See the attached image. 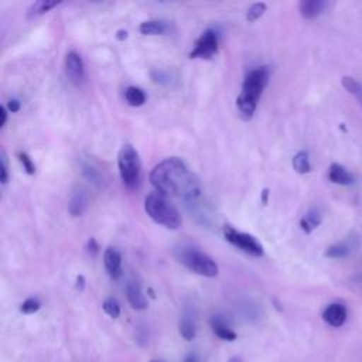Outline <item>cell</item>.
Here are the masks:
<instances>
[{"mask_svg": "<svg viewBox=\"0 0 362 362\" xmlns=\"http://www.w3.org/2000/svg\"><path fill=\"white\" fill-rule=\"evenodd\" d=\"M175 256L187 269L199 276L215 277L219 272L215 260L195 246H181L175 250Z\"/></svg>", "mask_w": 362, "mask_h": 362, "instance_id": "4", "label": "cell"}, {"mask_svg": "<svg viewBox=\"0 0 362 362\" xmlns=\"http://www.w3.org/2000/svg\"><path fill=\"white\" fill-rule=\"evenodd\" d=\"M124 98L130 106H141L146 102V93L137 86H127L124 90Z\"/></svg>", "mask_w": 362, "mask_h": 362, "instance_id": "20", "label": "cell"}, {"mask_svg": "<svg viewBox=\"0 0 362 362\" xmlns=\"http://www.w3.org/2000/svg\"><path fill=\"white\" fill-rule=\"evenodd\" d=\"M178 331L185 341H192L195 338V332H197L195 321L189 313H184V315L181 317L178 324Z\"/></svg>", "mask_w": 362, "mask_h": 362, "instance_id": "16", "label": "cell"}, {"mask_svg": "<svg viewBox=\"0 0 362 362\" xmlns=\"http://www.w3.org/2000/svg\"><path fill=\"white\" fill-rule=\"evenodd\" d=\"M8 180V167H7V157H6V153L4 150H1V154H0V181L1 184L4 185Z\"/></svg>", "mask_w": 362, "mask_h": 362, "instance_id": "28", "label": "cell"}, {"mask_svg": "<svg viewBox=\"0 0 362 362\" xmlns=\"http://www.w3.org/2000/svg\"><path fill=\"white\" fill-rule=\"evenodd\" d=\"M126 37H127V31L126 30H119L117 31V35H116L117 40H124Z\"/></svg>", "mask_w": 362, "mask_h": 362, "instance_id": "35", "label": "cell"}, {"mask_svg": "<svg viewBox=\"0 0 362 362\" xmlns=\"http://www.w3.org/2000/svg\"><path fill=\"white\" fill-rule=\"evenodd\" d=\"M18 160H20V163L23 164L24 170H25L28 174H34V173H35V165H34L31 157H30L27 153H24V151L18 153Z\"/></svg>", "mask_w": 362, "mask_h": 362, "instance_id": "27", "label": "cell"}, {"mask_svg": "<svg viewBox=\"0 0 362 362\" xmlns=\"http://www.w3.org/2000/svg\"><path fill=\"white\" fill-rule=\"evenodd\" d=\"M211 327L214 334L223 341H235L238 337V334L229 328V325L225 322V320L221 315H214L211 318Z\"/></svg>", "mask_w": 362, "mask_h": 362, "instance_id": "14", "label": "cell"}, {"mask_svg": "<svg viewBox=\"0 0 362 362\" xmlns=\"http://www.w3.org/2000/svg\"><path fill=\"white\" fill-rule=\"evenodd\" d=\"M264 11H266V3H263V1L255 3V4H252V6L247 8V11H246V20H247L249 23H253V21H256L257 18H260V17L264 14Z\"/></svg>", "mask_w": 362, "mask_h": 362, "instance_id": "24", "label": "cell"}, {"mask_svg": "<svg viewBox=\"0 0 362 362\" xmlns=\"http://www.w3.org/2000/svg\"><path fill=\"white\" fill-rule=\"evenodd\" d=\"M20 107H21V105H20V102H18L17 99H10V100L7 102V110L11 112V113L18 112Z\"/></svg>", "mask_w": 362, "mask_h": 362, "instance_id": "30", "label": "cell"}, {"mask_svg": "<svg viewBox=\"0 0 362 362\" xmlns=\"http://www.w3.org/2000/svg\"><path fill=\"white\" fill-rule=\"evenodd\" d=\"M102 307H103V311L112 318H117L120 315V305L115 298H106Z\"/></svg>", "mask_w": 362, "mask_h": 362, "instance_id": "25", "label": "cell"}, {"mask_svg": "<svg viewBox=\"0 0 362 362\" xmlns=\"http://www.w3.org/2000/svg\"><path fill=\"white\" fill-rule=\"evenodd\" d=\"M103 263L106 267L107 274L113 279L117 280L122 277V256L115 247H107L103 253Z\"/></svg>", "mask_w": 362, "mask_h": 362, "instance_id": "10", "label": "cell"}, {"mask_svg": "<svg viewBox=\"0 0 362 362\" xmlns=\"http://www.w3.org/2000/svg\"><path fill=\"white\" fill-rule=\"evenodd\" d=\"M76 288L81 290V291L85 288V277H83L82 274H79V276L76 277Z\"/></svg>", "mask_w": 362, "mask_h": 362, "instance_id": "32", "label": "cell"}, {"mask_svg": "<svg viewBox=\"0 0 362 362\" xmlns=\"http://www.w3.org/2000/svg\"><path fill=\"white\" fill-rule=\"evenodd\" d=\"M267 195H269V191L264 188V189H263V192H262V201H263V204H266V202H267Z\"/></svg>", "mask_w": 362, "mask_h": 362, "instance_id": "36", "label": "cell"}, {"mask_svg": "<svg viewBox=\"0 0 362 362\" xmlns=\"http://www.w3.org/2000/svg\"><path fill=\"white\" fill-rule=\"evenodd\" d=\"M144 209L147 215L158 225H163L167 229H178L182 223L181 214L173 205L168 198L157 191L150 192L144 198Z\"/></svg>", "mask_w": 362, "mask_h": 362, "instance_id": "3", "label": "cell"}, {"mask_svg": "<svg viewBox=\"0 0 362 362\" xmlns=\"http://www.w3.org/2000/svg\"><path fill=\"white\" fill-rule=\"evenodd\" d=\"M64 64H65V74L68 79L72 83L79 85L85 79V65L81 55L75 51H69L65 55Z\"/></svg>", "mask_w": 362, "mask_h": 362, "instance_id": "8", "label": "cell"}, {"mask_svg": "<svg viewBox=\"0 0 362 362\" xmlns=\"http://www.w3.org/2000/svg\"><path fill=\"white\" fill-rule=\"evenodd\" d=\"M61 1L58 0H38L35 3H33L30 6V8L27 10V18H34V17H38L47 11H49L51 8L57 7Z\"/></svg>", "mask_w": 362, "mask_h": 362, "instance_id": "18", "label": "cell"}, {"mask_svg": "<svg viewBox=\"0 0 362 362\" xmlns=\"http://www.w3.org/2000/svg\"><path fill=\"white\" fill-rule=\"evenodd\" d=\"M352 284H354L356 288L362 290V273L354 277V280H352Z\"/></svg>", "mask_w": 362, "mask_h": 362, "instance_id": "33", "label": "cell"}, {"mask_svg": "<svg viewBox=\"0 0 362 362\" xmlns=\"http://www.w3.org/2000/svg\"><path fill=\"white\" fill-rule=\"evenodd\" d=\"M167 30H168V25L163 20H147V21H143L139 27V31L143 35H158V34H164Z\"/></svg>", "mask_w": 362, "mask_h": 362, "instance_id": "17", "label": "cell"}, {"mask_svg": "<svg viewBox=\"0 0 362 362\" xmlns=\"http://www.w3.org/2000/svg\"><path fill=\"white\" fill-rule=\"evenodd\" d=\"M328 178L331 182L338 185H349L354 182V175L341 164H331L328 170Z\"/></svg>", "mask_w": 362, "mask_h": 362, "instance_id": "15", "label": "cell"}, {"mask_svg": "<svg viewBox=\"0 0 362 362\" xmlns=\"http://www.w3.org/2000/svg\"><path fill=\"white\" fill-rule=\"evenodd\" d=\"M293 168L298 174H307V173L311 171V164H310V158H308L307 151H298L293 157Z\"/></svg>", "mask_w": 362, "mask_h": 362, "instance_id": "21", "label": "cell"}, {"mask_svg": "<svg viewBox=\"0 0 362 362\" xmlns=\"http://www.w3.org/2000/svg\"><path fill=\"white\" fill-rule=\"evenodd\" d=\"M6 122H7V107L0 106V129L6 126Z\"/></svg>", "mask_w": 362, "mask_h": 362, "instance_id": "31", "label": "cell"}, {"mask_svg": "<svg viewBox=\"0 0 362 362\" xmlns=\"http://www.w3.org/2000/svg\"><path fill=\"white\" fill-rule=\"evenodd\" d=\"M346 315H348L346 307L341 303H332V304L327 305L325 310L322 311V320L328 325L335 327V328L344 325V322L346 321Z\"/></svg>", "mask_w": 362, "mask_h": 362, "instance_id": "9", "label": "cell"}, {"mask_svg": "<svg viewBox=\"0 0 362 362\" xmlns=\"http://www.w3.org/2000/svg\"><path fill=\"white\" fill-rule=\"evenodd\" d=\"M349 253V246L346 243H335V245H331L325 249L324 252V256L325 257H329V259H339V257H345L348 256Z\"/></svg>", "mask_w": 362, "mask_h": 362, "instance_id": "22", "label": "cell"}, {"mask_svg": "<svg viewBox=\"0 0 362 362\" xmlns=\"http://www.w3.org/2000/svg\"><path fill=\"white\" fill-rule=\"evenodd\" d=\"M86 249H88V252H89L90 256H96V255L99 253V245H98V242H96L95 238H90V239L88 240Z\"/></svg>", "mask_w": 362, "mask_h": 362, "instance_id": "29", "label": "cell"}, {"mask_svg": "<svg viewBox=\"0 0 362 362\" xmlns=\"http://www.w3.org/2000/svg\"><path fill=\"white\" fill-rule=\"evenodd\" d=\"M151 362H158V361H151Z\"/></svg>", "mask_w": 362, "mask_h": 362, "instance_id": "38", "label": "cell"}, {"mask_svg": "<svg viewBox=\"0 0 362 362\" xmlns=\"http://www.w3.org/2000/svg\"><path fill=\"white\" fill-rule=\"evenodd\" d=\"M270 71L267 66L250 69L242 83V90L236 98V106L243 119H250L256 110L259 98L269 82Z\"/></svg>", "mask_w": 362, "mask_h": 362, "instance_id": "2", "label": "cell"}, {"mask_svg": "<svg viewBox=\"0 0 362 362\" xmlns=\"http://www.w3.org/2000/svg\"><path fill=\"white\" fill-rule=\"evenodd\" d=\"M117 165L123 184L127 188H136L141 177V163L139 158V153L133 146L123 144L120 147L117 154Z\"/></svg>", "mask_w": 362, "mask_h": 362, "instance_id": "5", "label": "cell"}, {"mask_svg": "<svg viewBox=\"0 0 362 362\" xmlns=\"http://www.w3.org/2000/svg\"><path fill=\"white\" fill-rule=\"evenodd\" d=\"M341 83H342V86H344L351 95H354V96L362 99V85H361L356 79H354L352 76L345 75V76L341 78Z\"/></svg>", "mask_w": 362, "mask_h": 362, "instance_id": "23", "label": "cell"}, {"mask_svg": "<svg viewBox=\"0 0 362 362\" xmlns=\"http://www.w3.org/2000/svg\"><path fill=\"white\" fill-rule=\"evenodd\" d=\"M222 230H223L225 239L229 243H232L233 246L243 250L245 253H247L250 256H255V257H259V256L263 255V246L257 242V239L255 236H252L249 233H245V232H240V230L235 229L230 225H225Z\"/></svg>", "mask_w": 362, "mask_h": 362, "instance_id": "6", "label": "cell"}, {"mask_svg": "<svg viewBox=\"0 0 362 362\" xmlns=\"http://www.w3.org/2000/svg\"><path fill=\"white\" fill-rule=\"evenodd\" d=\"M321 223V214L318 209H310L301 219L300 226L305 233H311Z\"/></svg>", "mask_w": 362, "mask_h": 362, "instance_id": "19", "label": "cell"}, {"mask_svg": "<svg viewBox=\"0 0 362 362\" xmlns=\"http://www.w3.org/2000/svg\"><path fill=\"white\" fill-rule=\"evenodd\" d=\"M182 362H199V359H198V356L195 354H189V355L185 356V359Z\"/></svg>", "mask_w": 362, "mask_h": 362, "instance_id": "34", "label": "cell"}, {"mask_svg": "<svg viewBox=\"0 0 362 362\" xmlns=\"http://www.w3.org/2000/svg\"><path fill=\"white\" fill-rule=\"evenodd\" d=\"M126 296H127V300H129L132 308H134L137 311L147 308L148 303H147L146 296L141 291V286H140L139 281H129L127 283Z\"/></svg>", "mask_w": 362, "mask_h": 362, "instance_id": "11", "label": "cell"}, {"mask_svg": "<svg viewBox=\"0 0 362 362\" xmlns=\"http://www.w3.org/2000/svg\"><path fill=\"white\" fill-rule=\"evenodd\" d=\"M228 362H243V361H242L239 356H232Z\"/></svg>", "mask_w": 362, "mask_h": 362, "instance_id": "37", "label": "cell"}, {"mask_svg": "<svg viewBox=\"0 0 362 362\" xmlns=\"http://www.w3.org/2000/svg\"><path fill=\"white\" fill-rule=\"evenodd\" d=\"M89 205L88 194L83 189H78L71 195V199L68 202V211L72 216H82Z\"/></svg>", "mask_w": 362, "mask_h": 362, "instance_id": "12", "label": "cell"}, {"mask_svg": "<svg viewBox=\"0 0 362 362\" xmlns=\"http://www.w3.org/2000/svg\"><path fill=\"white\" fill-rule=\"evenodd\" d=\"M325 4L327 3L322 0H303L298 4V10L305 20H313L324 11Z\"/></svg>", "mask_w": 362, "mask_h": 362, "instance_id": "13", "label": "cell"}, {"mask_svg": "<svg viewBox=\"0 0 362 362\" xmlns=\"http://www.w3.org/2000/svg\"><path fill=\"white\" fill-rule=\"evenodd\" d=\"M40 308H41V303H40L37 298H34V297H30V298L24 300L23 304L20 305V311H21L23 314H34V313H37Z\"/></svg>", "mask_w": 362, "mask_h": 362, "instance_id": "26", "label": "cell"}, {"mask_svg": "<svg viewBox=\"0 0 362 362\" xmlns=\"http://www.w3.org/2000/svg\"><path fill=\"white\" fill-rule=\"evenodd\" d=\"M218 52V33L216 30L208 28L195 41L194 49L189 52V58L211 59Z\"/></svg>", "mask_w": 362, "mask_h": 362, "instance_id": "7", "label": "cell"}, {"mask_svg": "<svg viewBox=\"0 0 362 362\" xmlns=\"http://www.w3.org/2000/svg\"><path fill=\"white\" fill-rule=\"evenodd\" d=\"M150 181L157 192L194 201L201 194L198 178L178 157H168L150 173Z\"/></svg>", "mask_w": 362, "mask_h": 362, "instance_id": "1", "label": "cell"}]
</instances>
